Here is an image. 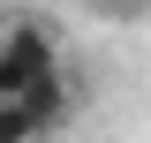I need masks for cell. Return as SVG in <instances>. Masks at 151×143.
Instances as JSON below:
<instances>
[{
  "mask_svg": "<svg viewBox=\"0 0 151 143\" xmlns=\"http://www.w3.org/2000/svg\"><path fill=\"white\" fill-rule=\"evenodd\" d=\"M23 106H30V113H38V128L53 136V128L68 121V106H76V83H68V68H53L45 83H30V90H23Z\"/></svg>",
  "mask_w": 151,
  "mask_h": 143,
  "instance_id": "7a4b0ae2",
  "label": "cell"
},
{
  "mask_svg": "<svg viewBox=\"0 0 151 143\" xmlns=\"http://www.w3.org/2000/svg\"><path fill=\"white\" fill-rule=\"evenodd\" d=\"M53 68H60V45L45 38V23H8L0 30V98H23Z\"/></svg>",
  "mask_w": 151,
  "mask_h": 143,
  "instance_id": "6da1fadb",
  "label": "cell"
},
{
  "mask_svg": "<svg viewBox=\"0 0 151 143\" xmlns=\"http://www.w3.org/2000/svg\"><path fill=\"white\" fill-rule=\"evenodd\" d=\"M0 143H45V128L23 98H0Z\"/></svg>",
  "mask_w": 151,
  "mask_h": 143,
  "instance_id": "3957f363",
  "label": "cell"
}]
</instances>
